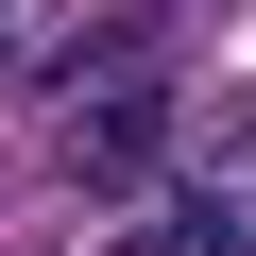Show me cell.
I'll list each match as a JSON object with an SVG mask.
<instances>
[{
	"instance_id": "obj_1",
	"label": "cell",
	"mask_w": 256,
	"mask_h": 256,
	"mask_svg": "<svg viewBox=\"0 0 256 256\" xmlns=\"http://www.w3.org/2000/svg\"><path fill=\"white\" fill-rule=\"evenodd\" d=\"M154 154H171V102H154V86H102V102L68 120V171H86V188H137Z\"/></svg>"
}]
</instances>
